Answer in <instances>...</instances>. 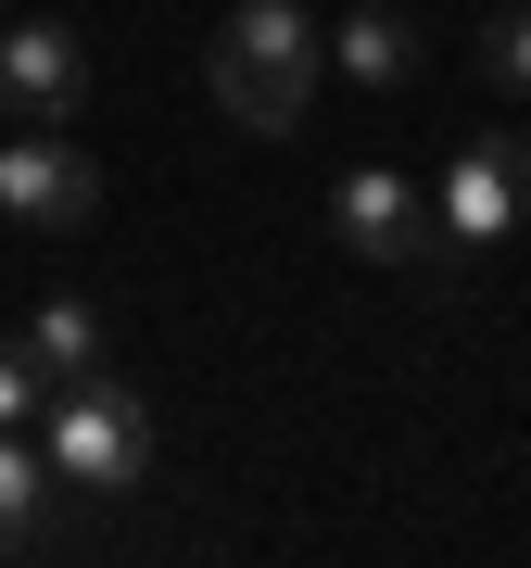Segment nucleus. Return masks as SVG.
Here are the masks:
<instances>
[{"instance_id": "4", "label": "nucleus", "mask_w": 531, "mask_h": 568, "mask_svg": "<svg viewBox=\"0 0 531 568\" xmlns=\"http://www.w3.org/2000/svg\"><path fill=\"white\" fill-rule=\"evenodd\" d=\"M0 215L39 227V241H63V227L102 215V164L63 140V126H13V140H0Z\"/></svg>"}, {"instance_id": "1", "label": "nucleus", "mask_w": 531, "mask_h": 568, "mask_svg": "<svg viewBox=\"0 0 531 568\" xmlns=\"http://www.w3.org/2000/svg\"><path fill=\"white\" fill-rule=\"evenodd\" d=\"M317 77H329V26L304 13V0H241V13L216 26V51H203L216 114L253 126V140H291L304 102H317Z\"/></svg>"}, {"instance_id": "8", "label": "nucleus", "mask_w": 531, "mask_h": 568, "mask_svg": "<svg viewBox=\"0 0 531 568\" xmlns=\"http://www.w3.org/2000/svg\"><path fill=\"white\" fill-rule=\"evenodd\" d=\"M51 455H39V429H0V556H26L39 544V506H51Z\"/></svg>"}, {"instance_id": "5", "label": "nucleus", "mask_w": 531, "mask_h": 568, "mask_svg": "<svg viewBox=\"0 0 531 568\" xmlns=\"http://www.w3.org/2000/svg\"><path fill=\"white\" fill-rule=\"evenodd\" d=\"M430 215H443L455 253H493V241L531 215V140H507V126H493V140H469V152L443 164V190H430Z\"/></svg>"}, {"instance_id": "6", "label": "nucleus", "mask_w": 531, "mask_h": 568, "mask_svg": "<svg viewBox=\"0 0 531 568\" xmlns=\"http://www.w3.org/2000/svg\"><path fill=\"white\" fill-rule=\"evenodd\" d=\"M89 102V51H77V26H51V13H0V114L13 126H63Z\"/></svg>"}, {"instance_id": "2", "label": "nucleus", "mask_w": 531, "mask_h": 568, "mask_svg": "<svg viewBox=\"0 0 531 568\" xmlns=\"http://www.w3.org/2000/svg\"><path fill=\"white\" fill-rule=\"evenodd\" d=\"M39 455H51L63 493H140V480H152V405L114 379V366L51 379V405H39Z\"/></svg>"}, {"instance_id": "12", "label": "nucleus", "mask_w": 531, "mask_h": 568, "mask_svg": "<svg viewBox=\"0 0 531 568\" xmlns=\"http://www.w3.org/2000/svg\"><path fill=\"white\" fill-rule=\"evenodd\" d=\"M0 13H13V0H0Z\"/></svg>"}, {"instance_id": "9", "label": "nucleus", "mask_w": 531, "mask_h": 568, "mask_svg": "<svg viewBox=\"0 0 531 568\" xmlns=\"http://www.w3.org/2000/svg\"><path fill=\"white\" fill-rule=\"evenodd\" d=\"M26 354H39L51 379H89V366L114 354V342H102V304H77V291H51V304L26 316Z\"/></svg>"}, {"instance_id": "3", "label": "nucleus", "mask_w": 531, "mask_h": 568, "mask_svg": "<svg viewBox=\"0 0 531 568\" xmlns=\"http://www.w3.org/2000/svg\"><path fill=\"white\" fill-rule=\"evenodd\" d=\"M329 241L368 253L380 278H443L455 265L443 215H430V190L405 178V164H342V178H329Z\"/></svg>"}, {"instance_id": "11", "label": "nucleus", "mask_w": 531, "mask_h": 568, "mask_svg": "<svg viewBox=\"0 0 531 568\" xmlns=\"http://www.w3.org/2000/svg\"><path fill=\"white\" fill-rule=\"evenodd\" d=\"M481 77L507 89V102H531V0H519V13H493V39H481Z\"/></svg>"}, {"instance_id": "10", "label": "nucleus", "mask_w": 531, "mask_h": 568, "mask_svg": "<svg viewBox=\"0 0 531 568\" xmlns=\"http://www.w3.org/2000/svg\"><path fill=\"white\" fill-rule=\"evenodd\" d=\"M39 405H51V366L26 354V328L0 342V429H39Z\"/></svg>"}, {"instance_id": "7", "label": "nucleus", "mask_w": 531, "mask_h": 568, "mask_svg": "<svg viewBox=\"0 0 531 568\" xmlns=\"http://www.w3.org/2000/svg\"><path fill=\"white\" fill-rule=\"evenodd\" d=\"M329 77H354V89H418V26L392 13V0H354V13L329 26Z\"/></svg>"}]
</instances>
